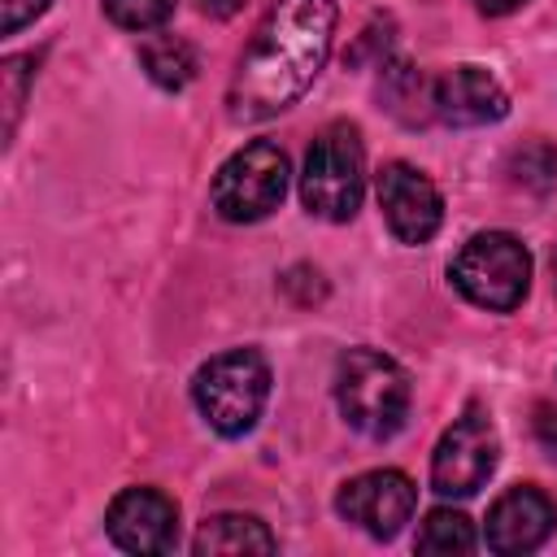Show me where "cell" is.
I'll return each mask as SVG.
<instances>
[{
    "instance_id": "1",
    "label": "cell",
    "mask_w": 557,
    "mask_h": 557,
    "mask_svg": "<svg viewBox=\"0 0 557 557\" xmlns=\"http://www.w3.org/2000/svg\"><path fill=\"white\" fill-rule=\"evenodd\" d=\"M331 0H278L235 65V78L226 87V113L235 122H261L300 100L331 52Z\"/></svg>"
},
{
    "instance_id": "2",
    "label": "cell",
    "mask_w": 557,
    "mask_h": 557,
    "mask_svg": "<svg viewBox=\"0 0 557 557\" xmlns=\"http://www.w3.org/2000/svg\"><path fill=\"white\" fill-rule=\"evenodd\" d=\"M335 405L352 431L370 440H387L405 426L409 379L392 357L374 348H348L335 361Z\"/></svg>"
},
{
    "instance_id": "3",
    "label": "cell",
    "mask_w": 557,
    "mask_h": 557,
    "mask_svg": "<svg viewBox=\"0 0 557 557\" xmlns=\"http://www.w3.org/2000/svg\"><path fill=\"white\" fill-rule=\"evenodd\" d=\"M191 400L218 435H244L257 426L270 400V366L257 348H231L209 357L191 379Z\"/></svg>"
},
{
    "instance_id": "4",
    "label": "cell",
    "mask_w": 557,
    "mask_h": 557,
    "mask_svg": "<svg viewBox=\"0 0 557 557\" xmlns=\"http://www.w3.org/2000/svg\"><path fill=\"white\" fill-rule=\"evenodd\" d=\"M366 191V148L352 122H331L313 135L300 170V200L313 218L348 222Z\"/></svg>"
},
{
    "instance_id": "5",
    "label": "cell",
    "mask_w": 557,
    "mask_h": 557,
    "mask_svg": "<svg viewBox=\"0 0 557 557\" xmlns=\"http://www.w3.org/2000/svg\"><path fill=\"white\" fill-rule=\"evenodd\" d=\"M448 278L470 305L509 313L522 305V296L531 287V252L509 231H479L453 257Z\"/></svg>"
},
{
    "instance_id": "6",
    "label": "cell",
    "mask_w": 557,
    "mask_h": 557,
    "mask_svg": "<svg viewBox=\"0 0 557 557\" xmlns=\"http://www.w3.org/2000/svg\"><path fill=\"white\" fill-rule=\"evenodd\" d=\"M283 191H287V157L270 139H252L239 152H231L209 187L213 209L226 222H261L283 205Z\"/></svg>"
},
{
    "instance_id": "7",
    "label": "cell",
    "mask_w": 557,
    "mask_h": 557,
    "mask_svg": "<svg viewBox=\"0 0 557 557\" xmlns=\"http://www.w3.org/2000/svg\"><path fill=\"white\" fill-rule=\"evenodd\" d=\"M496 453L500 444L487 409L470 405L461 418H453V426L440 435L431 453V487L440 496H474L496 470Z\"/></svg>"
},
{
    "instance_id": "8",
    "label": "cell",
    "mask_w": 557,
    "mask_h": 557,
    "mask_svg": "<svg viewBox=\"0 0 557 557\" xmlns=\"http://www.w3.org/2000/svg\"><path fill=\"white\" fill-rule=\"evenodd\" d=\"M413 505H418V487L405 470H366L335 492L339 518L374 540H392L413 518Z\"/></svg>"
},
{
    "instance_id": "9",
    "label": "cell",
    "mask_w": 557,
    "mask_h": 557,
    "mask_svg": "<svg viewBox=\"0 0 557 557\" xmlns=\"http://www.w3.org/2000/svg\"><path fill=\"white\" fill-rule=\"evenodd\" d=\"M379 209L400 244H426L444 222V200L435 183L409 161H392L379 170Z\"/></svg>"
},
{
    "instance_id": "10",
    "label": "cell",
    "mask_w": 557,
    "mask_h": 557,
    "mask_svg": "<svg viewBox=\"0 0 557 557\" xmlns=\"http://www.w3.org/2000/svg\"><path fill=\"white\" fill-rule=\"evenodd\" d=\"M104 531L126 553H170L178 540V505L157 487H126L113 496Z\"/></svg>"
},
{
    "instance_id": "11",
    "label": "cell",
    "mask_w": 557,
    "mask_h": 557,
    "mask_svg": "<svg viewBox=\"0 0 557 557\" xmlns=\"http://www.w3.org/2000/svg\"><path fill=\"white\" fill-rule=\"evenodd\" d=\"M553 527H557V505L540 487L522 483L496 496V505L487 509V548L500 557L535 553L553 535Z\"/></svg>"
},
{
    "instance_id": "12",
    "label": "cell",
    "mask_w": 557,
    "mask_h": 557,
    "mask_svg": "<svg viewBox=\"0 0 557 557\" xmlns=\"http://www.w3.org/2000/svg\"><path fill=\"white\" fill-rule=\"evenodd\" d=\"M431 104H435V117L448 126H487L509 113L505 87L479 65H457L440 74L431 83Z\"/></svg>"
},
{
    "instance_id": "13",
    "label": "cell",
    "mask_w": 557,
    "mask_h": 557,
    "mask_svg": "<svg viewBox=\"0 0 557 557\" xmlns=\"http://www.w3.org/2000/svg\"><path fill=\"white\" fill-rule=\"evenodd\" d=\"M191 548L200 557H235V553H274L278 540L252 513H213L200 522Z\"/></svg>"
},
{
    "instance_id": "14",
    "label": "cell",
    "mask_w": 557,
    "mask_h": 557,
    "mask_svg": "<svg viewBox=\"0 0 557 557\" xmlns=\"http://www.w3.org/2000/svg\"><path fill=\"white\" fill-rule=\"evenodd\" d=\"M379 96H383L387 113H392V117H400L405 126H422L426 117H435L431 83H426L409 61H383Z\"/></svg>"
},
{
    "instance_id": "15",
    "label": "cell",
    "mask_w": 557,
    "mask_h": 557,
    "mask_svg": "<svg viewBox=\"0 0 557 557\" xmlns=\"http://www.w3.org/2000/svg\"><path fill=\"white\" fill-rule=\"evenodd\" d=\"M139 65H144V74H148L157 87H165V91H183V87L196 78V70H200L196 48H191L187 39H178V35H152V39H144Z\"/></svg>"
},
{
    "instance_id": "16",
    "label": "cell",
    "mask_w": 557,
    "mask_h": 557,
    "mask_svg": "<svg viewBox=\"0 0 557 557\" xmlns=\"http://www.w3.org/2000/svg\"><path fill=\"white\" fill-rule=\"evenodd\" d=\"M418 553H470L474 548V527L457 509H431L418 527Z\"/></svg>"
},
{
    "instance_id": "17",
    "label": "cell",
    "mask_w": 557,
    "mask_h": 557,
    "mask_svg": "<svg viewBox=\"0 0 557 557\" xmlns=\"http://www.w3.org/2000/svg\"><path fill=\"white\" fill-rule=\"evenodd\" d=\"M513 178L522 183V187H531V191H548L553 187V178H557V152L544 144V139H531V144H522L518 152H513Z\"/></svg>"
},
{
    "instance_id": "18",
    "label": "cell",
    "mask_w": 557,
    "mask_h": 557,
    "mask_svg": "<svg viewBox=\"0 0 557 557\" xmlns=\"http://www.w3.org/2000/svg\"><path fill=\"white\" fill-rule=\"evenodd\" d=\"M178 0H104V17L122 30H157Z\"/></svg>"
},
{
    "instance_id": "19",
    "label": "cell",
    "mask_w": 557,
    "mask_h": 557,
    "mask_svg": "<svg viewBox=\"0 0 557 557\" xmlns=\"http://www.w3.org/2000/svg\"><path fill=\"white\" fill-rule=\"evenodd\" d=\"M35 57H4L0 65V78H4V135H13L17 126V113H22V100H26V83H30V70Z\"/></svg>"
},
{
    "instance_id": "20",
    "label": "cell",
    "mask_w": 557,
    "mask_h": 557,
    "mask_svg": "<svg viewBox=\"0 0 557 557\" xmlns=\"http://www.w3.org/2000/svg\"><path fill=\"white\" fill-rule=\"evenodd\" d=\"M52 0H0V30L17 35L26 22H35L39 13H48Z\"/></svg>"
},
{
    "instance_id": "21",
    "label": "cell",
    "mask_w": 557,
    "mask_h": 557,
    "mask_svg": "<svg viewBox=\"0 0 557 557\" xmlns=\"http://www.w3.org/2000/svg\"><path fill=\"white\" fill-rule=\"evenodd\" d=\"M535 431H540V444L557 457V409H548V405H540V418H535Z\"/></svg>"
},
{
    "instance_id": "22",
    "label": "cell",
    "mask_w": 557,
    "mask_h": 557,
    "mask_svg": "<svg viewBox=\"0 0 557 557\" xmlns=\"http://www.w3.org/2000/svg\"><path fill=\"white\" fill-rule=\"evenodd\" d=\"M522 4H527V0H474V9L487 13V17H505V13L522 9Z\"/></svg>"
},
{
    "instance_id": "23",
    "label": "cell",
    "mask_w": 557,
    "mask_h": 557,
    "mask_svg": "<svg viewBox=\"0 0 557 557\" xmlns=\"http://www.w3.org/2000/svg\"><path fill=\"white\" fill-rule=\"evenodd\" d=\"M200 9H205V13H213V17H231V13H239V9H244V0H200Z\"/></svg>"
}]
</instances>
